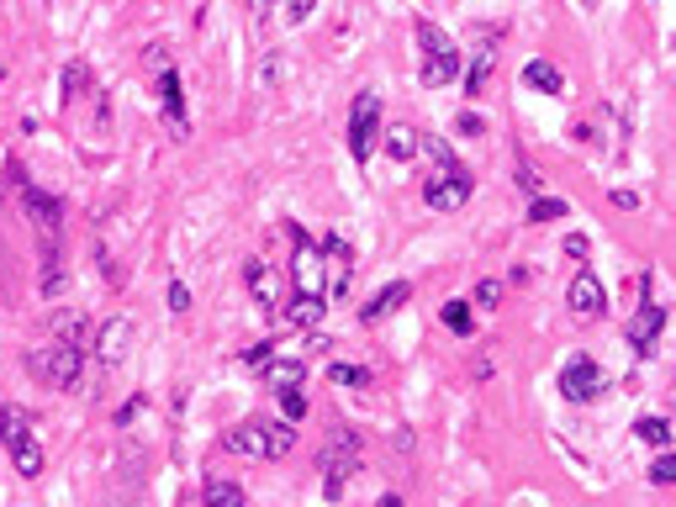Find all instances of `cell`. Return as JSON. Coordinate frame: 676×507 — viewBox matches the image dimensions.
Listing matches in <instances>:
<instances>
[{
  "mask_svg": "<svg viewBox=\"0 0 676 507\" xmlns=\"http://www.w3.org/2000/svg\"><path fill=\"white\" fill-rule=\"evenodd\" d=\"M407 296H412V286H407V280H391V286H381V291H375L370 302L360 307V323H365V328L386 323L391 312H402V307H407Z\"/></svg>",
  "mask_w": 676,
  "mask_h": 507,
  "instance_id": "obj_15",
  "label": "cell"
},
{
  "mask_svg": "<svg viewBox=\"0 0 676 507\" xmlns=\"http://www.w3.org/2000/svg\"><path fill=\"white\" fill-rule=\"evenodd\" d=\"M32 434V412L27 407H16V402H6V407H0V444H16V439H27Z\"/></svg>",
  "mask_w": 676,
  "mask_h": 507,
  "instance_id": "obj_23",
  "label": "cell"
},
{
  "mask_svg": "<svg viewBox=\"0 0 676 507\" xmlns=\"http://www.w3.org/2000/svg\"><path fill=\"white\" fill-rule=\"evenodd\" d=\"M571 206L560 201V196H534V206H529V222H555V217H566Z\"/></svg>",
  "mask_w": 676,
  "mask_h": 507,
  "instance_id": "obj_28",
  "label": "cell"
},
{
  "mask_svg": "<svg viewBox=\"0 0 676 507\" xmlns=\"http://www.w3.org/2000/svg\"><path fill=\"white\" fill-rule=\"evenodd\" d=\"M566 254L576 259V265H587V238H581V233H571V238H566Z\"/></svg>",
  "mask_w": 676,
  "mask_h": 507,
  "instance_id": "obj_40",
  "label": "cell"
},
{
  "mask_svg": "<svg viewBox=\"0 0 676 507\" xmlns=\"http://www.w3.org/2000/svg\"><path fill=\"white\" fill-rule=\"evenodd\" d=\"M222 449L243 460H280L296 449V428L291 423H275V418H243L222 434Z\"/></svg>",
  "mask_w": 676,
  "mask_h": 507,
  "instance_id": "obj_1",
  "label": "cell"
},
{
  "mask_svg": "<svg viewBox=\"0 0 676 507\" xmlns=\"http://www.w3.org/2000/svg\"><path fill=\"white\" fill-rule=\"evenodd\" d=\"M328 381H333L338 391H370V381H375V375H370L365 365H349V360H333V365H328Z\"/></svg>",
  "mask_w": 676,
  "mask_h": 507,
  "instance_id": "obj_24",
  "label": "cell"
},
{
  "mask_svg": "<svg viewBox=\"0 0 676 507\" xmlns=\"http://www.w3.org/2000/svg\"><path fill=\"white\" fill-rule=\"evenodd\" d=\"M661 333H666V307H661V302H640V312L629 317V333H624L629 349L645 360V354L661 344Z\"/></svg>",
  "mask_w": 676,
  "mask_h": 507,
  "instance_id": "obj_12",
  "label": "cell"
},
{
  "mask_svg": "<svg viewBox=\"0 0 676 507\" xmlns=\"http://www.w3.org/2000/svg\"><path fill=\"white\" fill-rule=\"evenodd\" d=\"M11 465H16V476L37 481V476H43V465H48V460H43V444H37L32 434L16 439V444H11Z\"/></svg>",
  "mask_w": 676,
  "mask_h": 507,
  "instance_id": "obj_21",
  "label": "cell"
},
{
  "mask_svg": "<svg viewBox=\"0 0 676 507\" xmlns=\"http://www.w3.org/2000/svg\"><path fill=\"white\" fill-rule=\"evenodd\" d=\"M164 302H169V312H191V291H185V286H180V280H169Z\"/></svg>",
  "mask_w": 676,
  "mask_h": 507,
  "instance_id": "obj_35",
  "label": "cell"
},
{
  "mask_svg": "<svg viewBox=\"0 0 676 507\" xmlns=\"http://www.w3.org/2000/svg\"><path fill=\"white\" fill-rule=\"evenodd\" d=\"M608 391V370L592 360V354H571L566 360V370H560V397L566 402H576V407H587V402H597Z\"/></svg>",
  "mask_w": 676,
  "mask_h": 507,
  "instance_id": "obj_6",
  "label": "cell"
},
{
  "mask_svg": "<svg viewBox=\"0 0 676 507\" xmlns=\"http://www.w3.org/2000/svg\"><path fill=\"white\" fill-rule=\"evenodd\" d=\"M90 344H96L101 370H117V365L127 360V354H133V317H122V312H117V317H106Z\"/></svg>",
  "mask_w": 676,
  "mask_h": 507,
  "instance_id": "obj_10",
  "label": "cell"
},
{
  "mask_svg": "<svg viewBox=\"0 0 676 507\" xmlns=\"http://www.w3.org/2000/svg\"><path fill=\"white\" fill-rule=\"evenodd\" d=\"M275 74H280V59H265L259 64V85H275Z\"/></svg>",
  "mask_w": 676,
  "mask_h": 507,
  "instance_id": "obj_41",
  "label": "cell"
},
{
  "mask_svg": "<svg viewBox=\"0 0 676 507\" xmlns=\"http://www.w3.org/2000/svg\"><path fill=\"white\" fill-rule=\"evenodd\" d=\"M418 48H423V85L428 90H439L449 85L460 74V48H455V37H449L439 22H418Z\"/></svg>",
  "mask_w": 676,
  "mask_h": 507,
  "instance_id": "obj_3",
  "label": "cell"
},
{
  "mask_svg": "<svg viewBox=\"0 0 676 507\" xmlns=\"http://www.w3.org/2000/svg\"><path fill=\"white\" fill-rule=\"evenodd\" d=\"M312 11H317V0H286V22H291V27H302Z\"/></svg>",
  "mask_w": 676,
  "mask_h": 507,
  "instance_id": "obj_36",
  "label": "cell"
},
{
  "mask_svg": "<svg viewBox=\"0 0 676 507\" xmlns=\"http://www.w3.org/2000/svg\"><path fill=\"white\" fill-rule=\"evenodd\" d=\"M375 507H407V502H402V497H391V492H386V497H381V502H375Z\"/></svg>",
  "mask_w": 676,
  "mask_h": 507,
  "instance_id": "obj_44",
  "label": "cell"
},
{
  "mask_svg": "<svg viewBox=\"0 0 676 507\" xmlns=\"http://www.w3.org/2000/svg\"><path fill=\"white\" fill-rule=\"evenodd\" d=\"M386 148V159H397V164H407L412 154H418V127L412 122H381V138H375Z\"/></svg>",
  "mask_w": 676,
  "mask_h": 507,
  "instance_id": "obj_17",
  "label": "cell"
},
{
  "mask_svg": "<svg viewBox=\"0 0 676 507\" xmlns=\"http://www.w3.org/2000/svg\"><path fill=\"white\" fill-rule=\"evenodd\" d=\"M418 154H428V159H434L439 169H449V164H460V159H455V148H449V143H444L439 133H428V138H418Z\"/></svg>",
  "mask_w": 676,
  "mask_h": 507,
  "instance_id": "obj_27",
  "label": "cell"
},
{
  "mask_svg": "<svg viewBox=\"0 0 676 507\" xmlns=\"http://www.w3.org/2000/svg\"><path fill=\"white\" fill-rule=\"evenodd\" d=\"M476 307L481 312H497L502 307V280H481V286H476Z\"/></svg>",
  "mask_w": 676,
  "mask_h": 507,
  "instance_id": "obj_33",
  "label": "cell"
},
{
  "mask_svg": "<svg viewBox=\"0 0 676 507\" xmlns=\"http://www.w3.org/2000/svg\"><path fill=\"white\" fill-rule=\"evenodd\" d=\"M154 90H159V106H164L169 133H175V138H185L191 127H185V85H180V74H175V69H164L159 80H154Z\"/></svg>",
  "mask_w": 676,
  "mask_h": 507,
  "instance_id": "obj_13",
  "label": "cell"
},
{
  "mask_svg": "<svg viewBox=\"0 0 676 507\" xmlns=\"http://www.w3.org/2000/svg\"><path fill=\"white\" fill-rule=\"evenodd\" d=\"M634 439H645L655 449H671V418H640L634 423Z\"/></svg>",
  "mask_w": 676,
  "mask_h": 507,
  "instance_id": "obj_26",
  "label": "cell"
},
{
  "mask_svg": "<svg viewBox=\"0 0 676 507\" xmlns=\"http://www.w3.org/2000/svg\"><path fill=\"white\" fill-rule=\"evenodd\" d=\"M249 11H254V16H259V22H265V16H270V11H275V0H249Z\"/></svg>",
  "mask_w": 676,
  "mask_h": 507,
  "instance_id": "obj_43",
  "label": "cell"
},
{
  "mask_svg": "<svg viewBox=\"0 0 676 507\" xmlns=\"http://www.w3.org/2000/svg\"><path fill=\"white\" fill-rule=\"evenodd\" d=\"M143 64L164 74V69H169V48H164V43H148V53H143Z\"/></svg>",
  "mask_w": 676,
  "mask_h": 507,
  "instance_id": "obj_37",
  "label": "cell"
},
{
  "mask_svg": "<svg viewBox=\"0 0 676 507\" xmlns=\"http://www.w3.org/2000/svg\"><path fill=\"white\" fill-rule=\"evenodd\" d=\"M375 138H381V96H375V90H360L354 106H349V154H354V164H370Z\"/></svg>",
  "mask_w": 676,
  "mask_h": 507,
  "instance_id": "obj_5",
  "label": "cell"
},
{
  "mask_svg": "<svg viewBox=\"0 0 676 507\" xmlns=\"http://www.w3.org/2000/svg\"><path fill=\"white\" fill-rule=\"evenodd\" d=\"M85 80H90V69H85V59H74L69 69H64V101H74L85 90Z\"/></svg>",
  "mask_w": 676,
  "mask_h": 507,
  "instance_id": "obj_31",
  "label": "cell"
},
{
  "mask_svg": "<svg viewBox=\"0 0 676 507\" xmlns=\"http://www.w3.org/2000/svg\"><path fill=\"white\" fill-rule=\"evenodd\" d=\"M323 312H328V302H323V296H291L286 323H291V328H302V333H317V323H323Z\"/></svg>",
  "mask_w": 676,
  "mask_h": 507,
  "instance_id": "obj_20",
  "label": "cell"
},
{
  "mask_svg": "<svg viewBox=\"0 0 676 507\" xmlns=\"http://www.w3.org/2000/svg\"><path fill=\"white\" fill-rule=\"evenodd\" d=\"M492 69H497V43H481L476 48V59H471V69H465V96H486V90H492Z\"/></svg>",
  "mask_w": 676,
  "mask_h": 507,
  "instance_id": "obj_18",
  "label": "cell"
},
{
  "mask_svg": "<svg viewBox=\"0 0 676 507\" xmlns=\"http://www.w3.org/2000/svg\"><path fill=\"white\" fill-rule=\"evenodd\" d=\"M566 307H571V317H581V323H592V317L608 312V291H603V280H597V270H587V265L576 270V280L566 286Z\"/></svg>",
  "mask_w": 676,
  "mask_h": 507,
  "instance_id": "obj_11",
  "label": "cell"
},
{
  "mask_svg": "<svg viewBox=\"0 0 676 507\" xmlns=\"http://www.w3.org/2000/svg\"><path fill=\"white\" fill-rule=\"evenodd\" d=\"M27 370L37 375V386H53V391H74L85 375V354L80 349H64V344H43L27 354Z\"/></svg>",
  "mask_w": 676,
  "mask_h": 507,
  "instance_id": "obj_4",
  "label": "cell"
},
{
  "mask_svg": "<svg viewBox=\"0 0 676 507\" xmlns=\"http://www.w3.org/2000/svg\"><path fill=\"white\" fill-rule=\"evenodd\" d=\"M523 85L539 90V96H560V90H566V74H560L550 59H529L523 64Z\"/></svg>",
  "mask_w": 676,
  "mask_h": 507,
  "instance_id": "obj_19",
  "label": "cell"
},
{
  "mask_svg": "<svg viewBox=\"0 0 676 507\" xmlns=\"http://www.w3.org/2000/svg\"><path fill=\"white\" fill-rule=\"evenodd\" d=\"M48 338H53V344H64V349H80V354H85L90 323H85L80 312H53V317H48Z\"/></svg>",
  "mask_w": 676,
  "mask_h": 507,
  "instance_id": "obj_16",
  "label": "cell"
},
{
  "mask_svg": "<svg viewBox=\"0 0 676 507\" xmlns=\"http://www.w3.org/2000/svg\"><path fill=\"white\" fill-rule=\"evenodd\" d=\"M360 460H365L360 434H354V428H333L328 444H323V455H317V465H323V492H328V502L344 497V486H349L354 471H360Z\"/></svg>",
  "mask_w": 676,
  "mask_h": 507,
  "instance_id": "obj_2",
  "label": "cell"
},
{
  "mask_svg": "<svg viewBox=\"0 0 676 507\" xmlns=\"http://www.w3.org/2000/svg\"><path fill=\"white\" fill-rule=\"evenodd\" d=\"M613 206H624V212H640V191H629V185H618V191H613Z\"/></svg>",
  "mask_w": 676,
  "mask_h": 507,
  "instance_id": "obj_38",
  "label": "cell"
},
{
  "mask_svg": "<svg viewBox=\"0 0 676 507\" xmlns=\"http://www.w3.org/2000/svg\"><path fill=\"white\" fill-rule=\"evenodd\" d=\"M439 317H444V328H449V333L471 338V307H465V302H449V307H444Z\"/></svg>",
  "mask_w": 676,
  "mask_h": 507,
  "instance_id": "obj_29",
  "label": "cell"
},
{
  "mask_svg": "<svg viewBox=\"0 0 676 507\" xmlns=\"http://www.w3.org/2000/svg\"><path fill=\"white\" fill-rule=\"evenodd\" d=\"M291 296H323V249L296 228V249H291Z\"/></svg>",
  "mask_w": 676,
  "mask_h": 507,
  "instance_id": "obj_9",
  "label": "cell"
},
{
  "mask_svg": "<svg viewBox=\"0 0 676 507\" xmlns=\"http://www.w3.org/2000/svg\"><path fill=\"white\" fill-rule=\"evenodd\" d=\"M201 502L206 507H249V502H243V486H233V481H206Z\"/></svg>",
  "mask_w": 676,
  "mask_h": 507,
  "instance_id": "obj_25",
  "label": "cell"
},
{
  "mask_svg": "<svg viewBox=\"0 0 676 507\" xmlns=\"http://www.w3.org/2000/svg\"><path fill=\"white\" fill-rule=\"evenodd\" d=\"M275 397H280L286 423H302V418H307V391H275Z\"/></svg>",
  "mask_w": 676,
  "mask_h": 507,
  "instance_id": "obj_30",
  "label": "cell"
},
{
  "mask_svg": "<svg viewBox=\"0 0 676 507\" xmlns=\"http://www.w3.org/2000/svg\"><path fill=\"white\" fill-rule=\"evenodd\" d=\"M302 381H307V370L296 360H265V386L270 391H302Z\"/></svg>",
  "mask_w": 676,
  "mask_h": 507,
  "instance_id": "obj_22",
  "label": "cell"
},
{
  "mask_svg": "<svg viewBox=\"0 0 676 507\" xmlns=\"http://www.w3.org/2000/svg\"><path fill=\"white\" fill-rule=\"evenodd\" d=\"M518 185H523L529 196H539V175H534V164H518Z\"/></svg>",
  "mask_w": 676,
  "mask_h": 507,
  "instance_id": "obj_39",
  "label": "cell"
},
{
  "mask_svg": "<svg viewBox=\"0 0 676 507\" xmlns=\"http://www.w3.org/2000/svg\"><path fill=\"white\" fill-rule=\"evenodd\" d=\"M138 412H143V397H133V402H127V407L117 412V423H133V418H138Z\"/></svg>",
  "mask_w": 676,
  "mask_h": 507,
  "instance_id": "obj_42",
  "label": "cell"
},
{
  "mask_svg": "<svg viewBox=\"0 0 676 507\" xmlns=\"http://www.w3.org/2000/svg\"><path fill=\"white\" fill-rule=\"evenodd\" d=\"M650 481H655V486H671V481H676V455H671V449H661V455H655Z\"/></svg>",
  "mask_w": 676,
  "mask_h": 507,
  "instance_id": "obj_32",
  "label": "cell"
},
{
  "mask_svg": "<svg viewBox=\"0 0 676 507\" xmlns=\"http://www.w3.org/2000/svg\"><path fill=\"white\" fill-rule=\"evenodd\" d=\"M243 286H249L254 307L265 312V317L280 307V286H275V270L265 265V259H249V265H243Z\"/></svg>",
  "mask_w": 676,
  "mask_h": 507,
  "instance_id": "obj_14",
  "label": "cell"
},
{
  "mask_svg": "<svg viewBox=\"0 0 676 507\" xmlns=\"http://www.w3.org/2000/svg\"><path fill=\"white\" fill-rule=\"evenodd\" d=\"M476 191V180H471V169L465 164H449V169H434L423 185V201H428V212H460L465 201H471Z\"/></svg>",
  "mask_w": 676,
  "mask_h": 507,
  "instance_id": "obj_8",
  "label": "cell"
},
{
  "mask_svg": "<svg viewBox=\"0 0 676 507\" xmlns=\"http://www.w3.org/2000/svg\"><path fill=\"white\" fill-rule=\"evenodd\" d=\"M455 133H460V138H481V133H486L481 111H471V106H465V111H460V117H455Z\"/></svg>",
  "mask_w": 676,
  "mask_h": 507,
  "instance_id": "obj_34",
  "label": "cell"
},
{
  "mask_svg": "<svg viewBox=\"0 0 676 507\" xmlns=\"http://www.w3.org/2000/svg\"><path fill=\"white\" fill-rule=\"evenodd\" d=\"M317 249H323V302H344L349 286H354V249H349V238L328 233Z\"/></svg>",
  "mask_w": 676,
  "mask_h": 507,
  "instance_id": "obj_7",
  "label": "cell"
}]
</instances>
